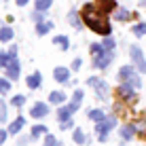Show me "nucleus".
Returning <instances> with one entry per match:
<instances>
[{
  "label": "nucleus",
  "mask_w": 146,
  "mask_h": 146,
  "mask_svg": "<svg viewBox=\"0 0 146 146\" xmlns=\"http://www.w3.org/2000/svg\"><path fill=\"white\" fill-rule=\"evenodd\" d=\"M89 51H91V57H98V55H102L104 51H108V49L104 47V42H91Z\"/></svg>",
  "instance_id": "393cba45"
},
{
  "label": "nucleus",
  "mask_w": 146,
  "mask_h": 146,
  "mask_svg": "<svg viewBox=\"0 0 146 146\" xmlns=\"http://www.w3.org/2000/svg\"><path fill=\"white\" fill-rule=\"evenodd\" d=\"M47 133H49L47 125H34L32 131H30V138H32V140H38L40 135H47Z\"/></svg>",
  "instance_id": "4be33fe9"
},
{
  "label": "nucleus",
  "mask_w": 146,
  "mask_h": 146,
  "mask_svg": "<svg viewBox=\"0 0 146 146\" xmlns=\"http://www.w3.org/2000/svg\"><path fill=\"white\" fill-rule=\"evenodd\" d=\"M131 32H133V36H138V38L146 36V21H140V23H135V26L131 28Z\"/></svg>",
  "instance_id": "c756f323"
},
{
  "label": "nucleus",
  "mask_w": 146,
  "mask_h": 146,
  "mask_svg": "<svg viewBox=\"0 0 146 146\" xmlns=\"http://www.w3.org/2000/svg\"><path fill=\"white\" fill-rule=\"evenodd\" d=\"M74 110L70 108V104L66 106V104H62V106H57V123H66V121L72 119Z\"/></svg>",
  "instance_id": "ddd939ff"
},
{
  "label": "nucleus",
  "mask_w": 146,
  "mask_h": 146,
  "mask_svg": "<svg viewBox=\"0 0 146 146\" xmlns=\"http://www.w3.org/2000/svg\"><path fill=\"white\" fill-rule=\"evenodd\" d=\"M72 142H74V144H89L91 140L85 135V131H83L80 127H76V129L72 131Z\"/></svg>",
  "instance_id": "412c9836"
},
{
  "label": "nucleus",
  "mask_w": 146,
  "mask_h": 146,
  "mask_svg": "<svg viewBox=\"0 0 146 146\" xmlns=\"http://www.w3.org/2000/svg\"><path fill=\"white\" fill-rule=\"evenodd\" d=\"M49 104H44V102H36L32 108H30V117L32 119H44L49 114Z\"/></svg>",
  "instance_id": "1a4fd4ad"
},
{
  "label": "nucleus",
  "mask_w": 146,
  "mask_h": 146,
  "mask_svg": "<svg viewBox=\"0 0 146 146\" xmlns=\"http://www.w3.org/2000/svg\"><path fill=\"white\" fill-rule=\"evenodd\" d=\"M142 4H144V7H146V0H142Z\"/></svg>",
  "instance_id": "37998d69"
},
{
  "label": "nucleus",
  "mask_w": 146,
  "mask_h": 146,
  "mask_svg": "<svg viewBox=\"0 0 146 146\" xmlns=\"http://www.w3.org/2000/svg\"><path fill=\"white\" fill-rule=\"evenodd\" d=\"M87 117H89V121H91L93 125H98V123H102L104 119H106V112L104 110H100V108H91L87 112Z\"/></svg>",
  "instance_id": "f3484780"
},
{
  "label": "nucleus",
  "mask_w": 146,
  "mask_h": 146,
  "mask_svg": "<svg viewBox=\"0 0 146 146\" xmlns=\"http://www.w3.org/2000/svg\"><path fill=\"white\" fill-rule=\"evenodd\" d=\"M98 9L102 13H114V9H117V0H98Z\"/></svg>",
  "instance_id": "a211bd4d"
},
{
  "label": "nucleus",
  "mask_w": 146,
  "mask_h": 146,
  "mask_svg": "<svg viewBox=\"0 0 146 146\" xmlns=\"http://www.w3.org/2000/svg\"><path fill=\"white\" fill-rule=\"evenodd\" d=\"M119 78L125 80V83H129V85H133L135 89L142 87V78H140L138 68H135V66H123L119 70Z\"/></svg>",
  "instance_id": "20e7f679"
},
{
  "label": "nucleus",
  "mask_w": 146,
  "mask_h": 146,
  "mask_svg": "<svg viewBox=\"0 0 146 146\" xmlns=\"http://www.w3.org/2000/svg\"><path fill=\"white\" fill-rule=\"evenodd\" d=\"M28 142H30V140L26 138V135H23V138H19V140H17V146H26Z\"/></svg>",
  "instance_id": "ea45409f"
},
{
  "label": "nucleus",
  "mask_w": 146,
  "mask_h": 146,
  "mask_svg": "<svg viewBox=\"0 0 146 146\" xmlns=\"http://www.w3.org/2000/svg\"><path fill=\"white\" fill-rule=\"evenodd\" d=\"M13 36H15V32L11 28H0V42H9V40H13Z\"/></svg>",
  "instance_id": "a878e982"
},
{
  "label": "nucleus",
  "mask_w": 146,
  "mask_h": 146,
  "mask_svg": "<svg viewBox=\"0 0 146 146\" xmlns=\"http://www.w3.org/2000/svg\"><path fill=\"white\" fill-rule=\"evenodd\" d=\"M70 72H72V68L57 66V68L53 70V78L57 80V83H68V80H70Z\"/></svg>",
  "instance_id": "f8f14e48"
},
{
  "label": "nucleus",
  "mask_w": 146,
  "mask_h": 146,
  "mask_svg": "<svg viewBox=\"0 0 146 146\" xmlns=\"http://www.w3.org/2000/svg\"><path fill=\"white\" fill-rule=\"evenodd\" d=\"M87 85L95 91V95H98L102 102H108L110 100V87H108V83L104 78H100V76H89L87 78Z\"/></svg>",
  "instance_id": "f03ea898"
},
{
  "label": "nucleus",
  "mask_w": 146,
  "mask_h": 146,
  "mask_svg": "<svg viewBox=\"0 0 146 146\" xmlns=\"http://www.w3.org/2000/svg\"><path fill=\"white\" fill-rule=\"evenodd\" d=\"M55 142H57V140H55L51 133H47V135H44V144L42 146H55Z\"/></svg>",
  "instance_id": "c9c22d12"
},
{
  "label": "nucleus",
  "mask_w": 146,
  "mask_h": 146,
  "mask_svg": "<svg viewBox=\"0 0 146 146\" xmlns=\"http://www.w3.org/2000/svg\"><path fill=\"white\" fill-rule=\"evenodd\" d=\"M28 2H30V0H17V2H15V4H17V7H26Z\"/></svg>",
  "instance_id": "a19ab883"
},
{
  "label": "nucleus",
  "mask_w": 146,
  "mask_h": 146,
  "mask_svg": "<svg viewBox=\"0 0 146 146\" xmlns=\"http://www.w3.org/2000/svg\"><path fill=\"white\" fill-rule=\"evenodd\" d=\"M44 13H47V11H38V9H36V11H34L32 15H30V19H32L34 23H40V21H47V15H44Z\"/></svg>",
  "instance_id": "7c9ffc66"
},
{
  "label": "nucleus",
  "mask_w": 146,
  "mask_h": 146,
  "mask_svg": "<svg viewBox=\"0 0 146 146\" xmlns=\"http://www.w3.org/2000/svg\"><path fill=\"white\" fill-rule=\"evenodd\" d=\"M9 135H11V133H9V129H0V144H4V142H7V138H9Z\"/></svg>",
  "instance_id": "4c0bfd02"
},
{
  "label": "nucleus",
  "mask_w": 146,
  "mask_h": 146,
  "mask_svg": "<svg viewBox=\"0 0 146 146\" xmlns=\"http://www.w3.org/2000/svg\"><path fill=\"white\" fill-rule=\"evenodd\" d=\"M4 70H7V76L11 80H17L19 76H21V64H19V59H13Z\"/></svg>",
  "instance_id": "9b49d317"
},
{
  "label": "nucleus",
  "mask_w": 146,
  "mask_h": 146,
  "mask_svg": "<svg viewBox=\"0 0 146 146\" xmlns=\"http://www.w3.org/2000/svg\"><path fill=\"white\" fill-rule=\"evenodd\" d=\"M23 125H26V119L19 114L15 121H11V123H9V133H11V135H17V133L23 129Z\"/></svg>",
  "instance_id": "dca6fc26"
},
{
  "label": "nucleus",
  "mask_w": 146,
  "mask_h": 146,
  "mask_svg": "<svg viewBox=\"0 0 146 146\" xmlns=\"http://www.w3.org/2000/svg\"><path fill=\"white\" fill-rule=\"evenodd\" d=\"M51 28H53L51 21H40V23H36V34L38 36H44L47 32H51Z\"/></svg>",
  "instance_id": "b1692460"
},
{
  "label": "nucleus",
  "mask_w": 146,
  "mask_h": 146,
  "mask_svg": "<svg viewBox=\"0 0 146 146\" xmlns=\"http://www.w3.org/2000/svg\"><path fill=\"white\" fill-rule=\"evenodd\" d=\"M26 85H28L30 89H40V87H42V74H40L38 70H36V72H32L26 78Z\"/></svg>",
  "instance_id": "2eb2a0df"
},
{
  "label": "nucleus",
  "mask_w": 146,
  "mask_h": 146,
  "mask_svg": "<svg viewBox=\"0 0 146 146\" xmlns=\"http://www.w3.org/2000/svg\"><path fill=\"white\" fill-rule=\"evenodd\" d=\"M133 123H135V129H138V135L146 140V117L138 119V121H133Z\"/></svg>",
  "instance_id": "bb28decb"
},
{
  "label": "nucleus",
  "mask_w": 146,
  "mask_h": 146,
  "mask_svg": "<svg viewBox=\"0 0 146 146\" xmlns=\"http://www.w3.org/2000/svg\"><path fill=\"white\" fill-rule=\"evenodd\" d=\"M129 57H131V64L138 68V72L146 74V57H144L142 49H140L138 44H131V47H129Z\"/></svg>",
  "instance_id": "423d86ee"
},
{
  "label": "nucleus",
  "mask_w": 146,
  "mask_h": 146,
  "mask_svg": "<svg viewBox=\"0 0 146 146\" xmlns=\"http://www.w3.org/2000/svg\"><path fill=\"white\" fill-rule=\"evenodd\" d=\"M83 21L89 30H93L100 36H108L112 34V26H110V19L106 13H102L98 9V4H85L83 7Z\"/></svg>",
  "instance_id": "f257e3e1"
},
{
  "label": "nucleus",
  "mask_w": 146,
  "mask_h": 146,
  "mask_svg": "<svg viewBox=\"0 0 146 146\" xmlns=\"http://www.w3.org/2000/svg\"><path fill=\"white\" fill-rule=\"evenodd\" d=\"M112 59H114V51H104L98 57H91V64H93L95 70H106L112 64Z\"/></svg>",
  "instance_id": "0eeeda50"
},
{
  "label": "nucleus",
  "mask_w": 146,
  "mask_h": 146,
  "mask_svg": "<svg viewBox=\"0 0 146 146\" xmlns=\"http://www.w3.org/2000/svg\"><path fill=\"white\" fill-rule=\"evenodd\" d=\"M117 127V117L114 114H110V117H106L102 121V123H98L95 125V133H98V140L100 142H106L108 140V135H110V131Z\"/></svg>",
  "instance_id": "7ed1b4c3"
},
{
  "label": "nucleus",
  "mask_w": 146,
  "mask_h": 146,
  "mask_svg": "<svg viewBox=\"0 0 146 146\" xmlns=\"http://www.w3.org/2000/svg\"><path fill=\"white\" fill-rule=\"evenodd\" d=\"M13 59H17V47H15V44L9 51H0V68H7Z\"/></svg>",
  "instance_id": "9d476101"
},
{
  "label": "nucleus",
  "mask_w": 146,
  "mask_h": 146,
  "mask_svg": "<svg viewBox=\"0 0 146 146\" xmlns=\"http://www.w3.org/2000/svg\"><path fill=\"white\" fill-rule=\"evenodd\" d=\"M11 104H13L15 108H21L23 104H26V95H13V98H11Z\"/></svg>",
  "instance_id": "473e14b6"
},
{
  "label": "nucleus",
  "mask_w": 146,
  "mask_h": 146,
  "mask_svg": "<svg viewBox=\"0 0 146 146\" xmlns=\"http://www.w3.org/2000/svg\"><path fill=\"white\" fill-rule=\"evenodd\" d=\"M102 42H104V47H106L108 51H114V47H117V40L112 38V34H108V36H104V40H102Z\"/></svg>",
  "instance_id": "2f4dec72"
},
{
  "label": "nucleus",
  "mask_w": 146,
  "mask_h": 146,
  "mask_svg": "<svg viewBox=\"0 0 146 146\" xmlns=\"http://www.w3.org/2000/svg\"><path fill=\"white\" fill-rule=\"evenodd\" d=\"M53 4V0H36V9L38 11H49Z\"/></svg>",
  "instance_id": "72a5a7b5"
},
{
  "label": "nucleus",
  "mask_w": 146,
  "mask_h": 146,
  "mask_svg": "<svg viewBox=\"0 0 146 146\" xmlns=\"http://www.w3.org/2000/svg\"><path fill=\"white\" fill-rule=\"evenodd\" d=\"M117 98L121 100V102H125V104H133L135 100H138V95H135V87L133 85H129V83H125V80H121V85L117 87Z\"/></svg>",
  "instance_id": "39448f33"
},
{
  "label": "nucleus",
  "mask_w": 146,
  "mask_h": 146,
  "mask_svg": "<svg viewBox=\"0 0 146 146\" xmlns=\"http://www.w3.org/2000/svg\"><path fill=\"white\" fill-rule=\"evenodd\" d=\"M53 42L59 44L64 51H68V49H70V40H68V36H64V34H59V36H53Z\"/></svg>",
  "instance_id": "cd10ccee"
},
{
  "label": "nucleus",
  "mask_w": 146,
  "mask_h": 146,
  "mask_svg": "<svg viewBox=\"0 0 146 146\" xmlns=\"http://www.w3.org/2000/svg\"><path fill=\"white\" fill-rule=\"evenodd\" d=\"M80 66H83V59H80V57H74V62H72V70H78Z\"/></svg>",
  "instance_id": "58836bf2"
},
{
  "label": "nucleus",
  "mask_w": 146,
  "mask_h": 146,
  "mask_svg": "<svg viewBox=\"0 0 146 146\" xmlns=\"http://www.w3.org/2000/svg\"><path fill=\"white\" fill-rule=\"evenodd\" d=\"M83 98H85V93H83V89H76V91L72 93V102H70V108L76 112V110L80 108V104H83Z\"/></svg>",
  "instance_id": "aec40b11"
},
{
  "label": "nucleus",
  "mask_w": 146,
  "mask_h": 146,
  "mask_svg": "<svg viewBox=\"0 0 146 146\" xmlns=\"http://www.w3.org/2000/svg\"><path fill=\"white\" fill-rule=\"evenodd\" d=\"M68 23H70L72 28L80 30V28L85 26V21H83V13H78V11H74V9H72V11L68 13Z\"/></svg>",
  "instance_id": "4468645a"
},
{
  "label": "nucleus",
  "mask_w": 146,
  "mask_h": 146,
  "mask_svg": "<svg viewBox=\"0 0 146 146\" xmlns=\"http://www.w3.org/2000/svg\"><path fill=\"white\" fill-rule=\"evenodd\" d=\"M4 121H9V117H7V102L0 100V123H4Z\"/></svg>",
  "instance_id": "f704fd0d"
},
{
  "label": "nucleus",
  "mask_w": 146,
  "mask_h": 146,
  "mask_svg": "<svg viewBox=\"0 0 146 146\" xmlns=\"http://www.w3.org/2000/svg\"><path fill=\"white\" fill-rule=\"evenodd\" d=\"M114 19H117V21H127L129 17H131V13L127 11V9H123V7H117L114 9V15H112Z\"/></svg>",
  "instance_id": "5701e85b"
},
{
  "label": "nucleus",
  "mask_w": 146,
  "mask_h": 146,
  "mask_svg": "<svg viewBox=\"0 0 146 146\" xmlns=\"http://www.w3.org/2000/svg\"><path fill=\"white\" fill-rule=\"evenodd\" d=\"M11 83H13V80L9 78V76H2V78H0V95H7L9 91H11Z\"/></svg>",
  "instance_id": "c85d7f7f"
},
{
  "label": "nucleus",
  "mask_w": 146,
  "mask_h": 146,
  "mask_svg": "<svg viewBox=\"0 0 146 146\" xmlns=\"http://www.w3.org/2000/svg\"><path fill=\"white\" fill-rule=\"evenodd\" d=\"M135 133H138V129H135V123H125V125H121V129H119V135H121V140H123V142H129V140H133Z\"/></svg>",
  "instance_id": "6e6552de"
},
{
  "label": "nucleus",
  "mask_w": 146,
  "mask_h": 146,
  "mask_svg": "<svg viewBox=\"0 0 146 146\" xmlns=\"http://www.w3.org/2000/svg\"><path fill=\"white\" fill-rule=\"evenodd\" d=\"M55 146H64V144H62V142H59V140H57V142H55Z\"/></svg>",
  "instance_id": "79ce46f5"
},
{
  "label": "nucleus",
  "mask_w": 146,
  "mask_h": 146,
  "mask_svg": "<svg viewBox=\"0 0 146 146\" xmlns=\"http://www.w3.org/2000/svg\"><path fill=\"white\" fill-rule=\"evenodd\" d=\"M74 127V121L70 119V121H66V123H59V129H62V131H66V129H72Z\"/></svg>",
  "instance_id": "e433bc0d"
},
{
  "label": "nucleus",
  "mask_w": 146,
  "mask_h": 146,
  "mask_svg": "<svg viewBox=\"0 0 146 146\" xmlns=\"http://www.w3.org/2000/svg\"><path fill=\"white\" fill-rule=\"evenodd\" d=\"M66 93L64 91H51L49 93V104H55V106H62V104H66Z\"/></svg>",
  "instance_id": "6ab92c4d"
}]
</instances>
